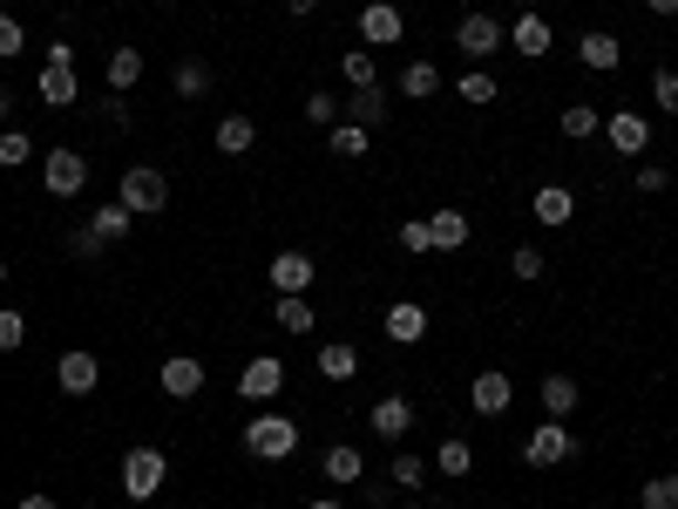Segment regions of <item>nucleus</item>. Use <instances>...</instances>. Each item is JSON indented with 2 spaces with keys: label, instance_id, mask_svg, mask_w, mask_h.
Masks as SVG:
<instances>
[{
  "label": "nucleus",
  "instance_id": "obj_1",
  "mask_svg": "<svg viewBox=\"0 0 678 509\" xmlns=\"http://www.w3.org/2000/svg\"><path fill=\"white\" fill-rule=\"evenodd\" d=\"M245 456H251V462H292V456H299V421L278 415V408L251 415V421H245Z\"/></svg>",
  "mask_w": 678,
  "mask_h": 509
},
{
  "label": "nucleus",
  "instance_id": "obj_2",
  "mask_svg": "<svg viewBox=\"0 0 678 509\" xmlns=\"http://www.w3.org/2000/svg\"><path fill=\"white\" fill-rule=\"evenodd\" d=\"M41 191H48V197H82V191H89V156L69 150V143L41 150Z\"/></svg>",
  "mask_w": 678,
  "mask_h": 509
},
{
  "label": "nucleus",
  "instance_id": "obj_3",
  "mask_svg": "<svg viewBox=\"0 0 678 509\" xmlns=\"http://www.w3.org/2000/svg\"><path fill=\"white\" fill-rule=\"evenodd\" d=\"M116 204H130L136 217H156V211H170V177H163L156 163H136V170H123Z\"/></svg>",
  "mask_w": 678,
  "mask_h": 509
},
{
  "label": "nucleus",
  "instance_id": "obj_4",
  "mask_svg": "<svg viewBox=\"0 0 678 509\" xmlns=\"http://www.w3.org/2000/svg\"><path fill=\"white\" fill-rule=\"evenodd\" d=\"M163 476H170V456H163V448L136 441L130 456H123V496H130V502H150V496L163 489Z\"/></svg>",
  "mask_w": 678,
  "mask_h": 509
},
{
  "label": "nucleus",
  "instance_id": "obj_5",
  "mask_svg": "<svg viewBox=\"0 0 678 509\" xmlns=\"http://www.w3.org/2000/svg\"><path fill=\"white\" fill-rule=\"evenodd\" d=\"M571 456H577L571 421H536V428H530V441H523V462H530V469H563Z\"/></svg>",
  "mask_w": 678,
  "mask_h": 509
},
{
  "label": "nucleus",
  "instance_id": "obj_6",
  "mask_svg": "<svg viewBox=\"0 0 678 509\" xmlns=\"http://www.w3.org/2000/svg\"><path fill=\"white\" fill-rule=\"evenodd\" d=\"M469 408H475L482 421H495V415H508V408H516V380H508L502 367H482V374L469 380Z\"/></svg>",
  "mask_w": 678,
  "mask_h": 509
},
{
  "label": "nucleus",
  "instance_id": "obj_7",
  "mask_svg": "<svg viewBox=\"0 0 678 509\" xmlns=\"http://www.w3.org/2000/svg\"><path fill=\"white\" fill-rule=\"evenodd\" d=\"M54 387H62L69 401H82V394H95V387H102V360H95L89 347H69L62 360H54Z\"/></svg>",
  "mask_w": 678,
  "mask_h": 509
},
{
  "label": "nucleus",
  "instance_id": "obj_8",
  "mask_svg": "<svg viewBox=\"0 0 678 509\" xmlns=\"http://www.w3.org/2000/svg\"><path fill=\"white\" fill-rule=\"evenodd\" d=\"M204 380H210V374H204V360H197V354H170V360L156 367V387L170 394V401H197Z\"/></svg>",
  "mask_w": 678,
  "mask_h": 509
},
{
  "label": "nucleus",
  "instance_id": "obj_9",
  "mask_svg": "<svg viewBox=\"0 0 678 509\" xmlns=\"http://www.w3.org/2000/svg\"><path fill=\"white\" fill-rule=\"evenodd\" d=\"M367 428L393 448V441H408V428H414V401L408 394H380V401L367 408Z\"/></svg>",
  "mask_w": 678,
  "mask_h": 509
},
{
  "label": "nucleus",
  "instance_id": "obj_10",
  "mask_svg": "<svg viewBox=\"0 0 678 509\" xmlns=\"http://www.w3.org/2000/svg\"><path fill=\"white\" fill-rule=\"evenodd\" d=\"M502 41H508V34H502V21H495V14H469V21L455 28V48L469 54L475 69L489 62V54H502Z\"/></svg>",
  "mask_w": 678,
  "mask_h": 509
},
{
  "label": "nucleus",
  "instance_id": "obj_11",
  "mask_svg": "<svg viewBox=\"0 0 678 509\" xmlns=\"http://www.w3.org/2000/svg\"><path fill=\"white\" fill-rule=\"evenodd\" d=\"M34 102H48V109H75V102H82L75 62H41V75H34Z\"/></svg>",
  "mask_w": 678,
  "mask_h": 509
},
{
  "label": "nucleus",
  "instance_id": "obj_12",
  "mask_svg": "<svg viewBox=\"0 0 678 509\" xmlns=\"http://www.w3.org/2000/svg\"><path fill=\"white\" fill-rule=\"evenodd\" d=\"M401 34H408V21H401L393 0H367V8H360V41H367V48H393Z\"/></svg>",
  "mask_w": 678,
  "mask_h": 509
},
{
  "label": "nucleus",
  "instance_id": "obj_13",
  "mask_svg": "<svg viewBox=\"0 0 678 509\" xmlns=\"http://www.w3.org/2000/svg\"><path fill=\"white\" fill-rule=\"evenodd\" d=\"M278 387H286V360H278V354H251L245 374H238V394H245V401H271Z\"/></svg>",
  "mask_w": 678,
  "mask_h": 509
},
{
  "label": "nucleus",
  "instance_id": "obj_14",
  "mask_svg": "<svg viewBox=\"0 0 678 509\" xmlns=\"http://www.w3.org/2000/svg\"><path fill=\"white\" fill-rule=\"evenodd\" d=\"M265 278H271V293H312V278H319V265H312L306 252H278V258L265 265Z\"/></svg>",
  "mask_w": 678,
  "mask_h": 509
},
{
  "label": "nucleus",
  "instance_id": "obj_15",
  "mask_svg": "<svg viewBox=\"0 0 678 509\" xmlns=\"http://www.w3.org/2000/svg\"><path fill=\"white\" fill-rule=\"evenodd\" d=\"M380 326H387V339H393V347H421V339H428V306H414V299H393Z\"/></svg>",
  "mask_w": 678,
  "mask_h": 509
},
{
  "label": "nucleus",
  "instance_id": "obj_16",
  "mask_svg": "<svg viewBox=\"0 0 678 509\" xmlns=\"http://www.w3.org/2000/svg\"><path fill=\"white\" fill-rule=\"evenodd\" d=\"M604 136H610L617 156H645V150H651V123L638 116V109H617V116L604 123Z\"/></svg>",
  "mask_w": 678,
  "mask_h": 509
},
{
  "label": "nucleus",
  "instance_id": "obj_17",
  "mask_svg": "<svg viewBox=\"0 0 678 509\" xmlns=\"http://www.w3.org/2000/svg\"><path fill=\"white\" fill-rule=\"evenodd\" d=\"M536 394H543V415H549V421H571V415H577V401H584L577 374H543V387H536Z\"/></svg>",
  "mask_w": 678,
  "mask_h": 509
},
{
  "label": "nucleus",
  "instance_id": "obj_18",
  "mask_svg": "<svg viewBox=\"0 0 678 509\" xmlns=\"http://www.w3.org/2000/svg\"><path fill=\"white\" fill-rule=\"evenodd\" d=\"M319 476H326V482H339V489H353V482L367 476V456H360L353 441H332L326 456H319Z\"/></svg>",
  "mask_w": 678,
  "mask_h": 509
},
{
  "label": "nucleus",
  "instance_id": "obj_19",
  "mask_svg": "<svg viewBox=\"0 0 678 509\" xmlns=\"http://www.w3.org/2000/svg\"><path fill=\"white\" fill-rule=\"evenodd\" d=\"M508 48H516L523 62H543V54L556 48V34H549V21H543V14H516V28H508Z\"/></svg>",
  "mask_w": 678,
  "mask_h": 509
},
{
  "label": "nucleus",
  "instance_id": "obj_20",
  "mask_svg": "<svg viewBox=\"0 0 678 509\" xmlns=\"http://www.w3.org/2000/svg\"><path fill=\"white\" fill-rule=\"evenodd\" d=\"M428 232H434V252H462V245L475 238V224H469V211H455V204H441V211L428 217Z\"/></svg>",
  "mask_w": 678,
  "mask_h": 509
},
{
  "label": "nucleus",
  "instance_id": "obj_21",
  "mask_svg": "<svg viewBox=\"0 0 678 509\" xmlns=\"http://www.w3.org/2000/svg\"><path fill=\"white\" fill-rule=\"evenodd\" d=\"M530 217H536V224H549V232H556V224H571V217H577V191L543 184V191L530 197Z\"/></svg>",
  "mask_w": 678,
  "mask_h": 509
},
{
  "label": "nucleus",
  "instance_id": "obj_22",
  "mask_svg": "<svg viewBox=\"0 0 678 509\" xmlns=\"http://www.w3.org/2000/svg\"><path fill=\"white\" fill-rule=\"evenodd\" d=\"M102 82L116 89V95H130V89L143 82V48H130V41H123V48H109V62H102Z\"/></svg>",
  "mask_w": 678,
  "mask_h": 509
},
{
  "label": "nucleus",
  "instance_id": "obj_23",
  "mask_svg": "<svg viewBox=\"0 0 678 509\" xmlns=\"http://www.w3.org/2000/svg\"><path fill=\"white\" fill-rule=\"evenodd\" d=\"M312 367H319L326 380H339V387H347V380H360V347H353V339H326Z\"/></svg>",
  "mask_w": 678,
  "mask_h": 509
},
{
  "label": "nucleus",
  "instance_id": "obj_24",
  "mask_svg": "<svg viewBox=\"0 0 678 509\" xmlns=\"http://www.w3.org/2000/svg\"><path fill=\"white\" fill-rule=\"evenodd\" d=\"M577 62H584V69H597V75H610L617 62H625V41L604 34V28H597V34H577Z\"/></svg>",
  "mask_w": 678,
  "mask_h": 509
},
{
  "label": "nucleus",
  "instance_id": "obj_25",
  "mask_svg": "<svg viewBox=\"0 0 678 509\" xmlns=\"http://www.w3.org/2000/svg\"><path fill=\"white\" fill-rule=\"evenodd\" d=\"M339 109H347V123H360V130H380L393 102H387V89H353V95L339 102Z\"/></svg>",
  "mask_w": 678,
  "mask_h": 509
},
{
  "label": "nucleus",
  "instance_id": "obj_26",
  "mask_svg": "<svg viewBox=\"0 0 678 509\" xmlns=\"http://www.w3.org/2000/svg\"><path fill=\"white\" fill-rule=\"evenodd\" d=\"M130 224H136V211H130V204H95V211H89V232H95L102 245L130 238Z\"/></svg>",
  "mask_w": 678,
  "mask_h": 509
},
{
  "label": "nucleus",
  "instance_id": "obj_27",
  "mask_svg": "<svg viewBox=\"0 0 678 509\" xmlns=\"http://www.w3.org/2000/svg\"><path fill=\"white\" fill-rule=\"evenodd\" d=\"M556 130L571 136V143H590V136L604 130V116H597V102H563V116H556Z\"/></svg>",
  "mask_w": 678,
  "mask_h": 509
},
{
  "label": "nucleus",
  "instance_id": "obj_28",
  "mask_svg": "<svg viewBox=\"0 0 678 509\" xmlns=\"http://www.w3.org/2000/svg\"><path fill=\"white\" fill-rule=\"evenodd\" d=\"M210 143H217L224 156H245V150L258 143V123H251V116H224V123L210 130Z\"/></svg>",
  "mask_w": 678,
  "mask_h": 509
},
{
  "label": "nucleus",
  "instance_id": "obj_29",
  "mask_svg": "<svg viewBox=\"0 0 678 509\" xmlns=\"http://www.w3.org/2000/svg\"><path fill=\"white\" fill-rule=\"evenodd\" d=\"M271 319L286 326V333H312V326H319V313H312V299H306V293H278Z\"/></svg>",
  "mask_w": 678,
  "mask_h": 509
},
{
  "label": "nucleus",
  "instance_id": "obj_30",
  "mask_svg": "<svg viewBox=\"0 0 678 509\" xmlns=\"http://www.w3.org/2000/svg\"><path fill=\"white\" fill-rule=\"evenodd\" d=\"M434 469H441V476H475V448H469L462 435H448V441L434 448Z\"/></svg>",
  "mask_w": 678,
  "mask_h": 509
},
{
  "label": "nucleus",
  "instance_id": "obj_31",
  "mask_svg": "<svg viewBox=\"0 0 678 509\" xmlns=\"http://www.w3.org/2000/svg\"><path fill=\"white\" fill-rule=\"evenodd\" d=\"M401 95H408V102L441 95V69H434V62H408V69H401Z\"/></svg>",
  "mask_w": 678,
  "mask_h": 509
},
{
  "label": "nucleus",
  "instance_id": "obj_32",
  "mask_svg": "<svg viewBox=\"0 0 678 509\" xmlns=\"http://www.w3.org/2000/svg\"><path fill=\"white\" fill-rule=\"evenodd\" d=\"M34 136L21 130V123H8V130H0V170H21V163H34Z\"/></svg>",
  "mask_w": 678,
  "mask_h": 509
},
{
  "label": "nucleus",
  "instance_id": "obj_33",
  "mask_svg": "<svg viewBox=\"0 0 678 509\" xmlns=\"http://www.w3.org/2000/svg\"><path fill=\"white\" fill-rule=\"evenodd\" d=\"M339 75H347L353 89H380V69H373V48H347V54H339Z\"/></svg>",
  "mask_w": 678,
  "mask_h": 509
},
{
  "label": "nucleus",
  "instance_id": "obj_34",
  "mask_svg": "<svg viewBox=\"0 0 678 509\" xmlns=\"http://www.w3.org/2000/svg\"><path fill=\"white\" fill-rule=\"evenodd\" d=\"M326 150H332V156H367V150H373V130H360V123H347V116H339Z\"/></svg>",
  "mask_w": 678,
  "mask_h": 509
},
{
  "label": "nucleus",
  "instance_id": "obj_35",
  "mask_svg": "<svg viewBox=\"0 0 678 509\" xmlns=\"http://www.w3.org/2000/svg\"><path fill=\"white\" fill-rule=\"evenodd\" d=\"M455 95H462V102H469V109H489V102H495V95H502V82H495V75H489V69H469V75H462V82H455Z\"/></svg>",
  "mask_w": 678,
  "mask_h": 509
},
{
  "label": "nucleus",
  "instance_id": "obj_36",
  "mask_svg": "<svg viewBox=\"0 0 678 509\" xmlns=\"http://www.w3.org/2000/svg\"><path fill=\"white\" fill-rule=\"evenodd\" d=\"M170 82H177V95H184V102H197V95H210V69L197 62V54H191V62H177V75H170Z\"/></svg>",
  "mask_w": 678,
  "mask_h": 509
},
{
  "label": "nucleus",
  "instance_id": "obj_37",
  "mask_svg": "<svg viewBox=\"0 0 678 509\" xmlns=\"http://www.w3.org/2000/svg\"><path fill=\"white\" fill-rule=\"evenodd\" d=\"M638 509H678V476H645Z\"/></svg>",
  "mask_w": 678,
  "mask_h": 509
},
{
  "label": "nucleus",
  "instance_id": "obj_38",
  "mask_svg": "<svg viewBox=\"0 0 678 509\" xmlns=\"http://www.w3.org/2000/svg\"><path fill=\"white\" fill-rule=\"evenodd\" d=\"M387 476H393V489H421V482H428V462H421V456H408V448H401Z\"/></svg>",
  "mask_w": 678,
  "mask_h": 509
},
{
  "label": "nucleus",
  "instance_id": "obj_39",
  "mask_svg": "<svg viewBox=\"0 0 678 509\" xmlns=\"http://www.w3.org/2000/svg\"><path fill=\"white\" fill-rule=\"evenodd\" d=\"M21 347H28V313L8 306V313H0V354H21Z\"/></svg>",
  "mask_w": 678,
  "mask_h": 509
},
{
  "label": "nucleus",
  "instance_id": "obj_40",
  "mask_svg": "<svg viewBox=\"0 0 678 509\" xmlns=\"http://www.w3.org/2000/svg\"><path fill=\"white\" fill-rule=\"evenodd\" d=\"M401 252H408V258H428V252H434L428 217H408V224H401Z\"/></svg>",
  "mask_w": 678,
  "mask_h": 509
},
{
  "label": "nucleus",
  "instance_id": "obj_41",
  "mask_svg": "<svg viewBox=\"0 0 678 509\" xmlns=\"http://www.w3.org/2000/svg\"><path fill=\"white\" fill-rule=\"evenodd\" d=\"M95 123H109V130H130V95H116V89H109V95L95 102Z\"/></svg>",
  "mask_w": 678,
  "mask_h": 509
},
{
  "label": "nucleus",
  "instance_id": "obj_42",
  "mask_svg": "<svg viewBox=\"0 0 678 509\" xmlns=\"http://www.w3.org/2000/svg\"><path fill=\"white\" fill-rule=\"evenodd\" d=\"M306 123H319V130H332V123H339V95H326V89H312V95H306Z\"/></svg>",
  "mask_w": 678,
  "mask_h": 509
},
{
  "label": "nucleus",
  "instance_id": "obj_43",
  "mask_svg": "<svg viewBox=\"0 0 678 509\" xmlns=\"http://www.w3.org/2000/svg\"><path fill=\"white\" fill-rule=\"evenodd\" d=\"M651 102L665 109V116H678V69H658L651 75Z\"/></svg>",
  "mask_w": 678,
  "mask_h": 509
},
{
  "label": "nucleus",
  "instance_id": "obj_44",
  "mask_svg": "<svg viewBox=\"0 0 678 509\" xmlns=\"http://www.w3.org/2000/svg\"><path fill=\"white\" fill-rule=\"evenodd\" d=\"M21 48H28V28H21L14 14H0V62H14Z\"/></svg>",
  "mask_w": 678,
  "mask_h": 509
},
{
  "label": "nucleus",
  "instance_id": "obj_45",
  "mask_svg": "<svg viewBox=\"0 0 678 509\" xmlns=\"http://www.w3.org/2000/svg\"><path fill=\"white\" fill-rule=\"evenodd\" d=\"M508 272H516V278H543V252L536 245H516V252H508Z\"/></svg>",
  "mask_w": 678,
  "mask_h": 509
},
{
  "label": "nucleus",
  "instance_id": "obj_46",
  "mask_svg": "<svg viewBox=\"0 0 678 509\" xmlns=\"http://www.w3.org/2000/svg\"><path fill=\"white\" fill-rule=\"evenodd\" d=\"M69 252H75V258H102L109 245H102V238L89 232V224H75V232H69Z\"/></svg>",
  "mask_w": 678,
  "mask_h": 509
},
{
  "label": "nucleus",
  "instance_id": "obj_47",
  "mask_svg": "<svg viewBox=\"0 0 678 509\" xmlns=\"http://www.w3.org/2000/svg\"><path fill=\"white\" fill-rule=\"evenodd\" d=\"M665 184H671V170H665V163H638V191H645V197L665 191Z\"/></svg>",
  "mask_w": 678,
  "mask_h": 509
},
{
  "label": "nucleus",
  "instance_id": "obj_48",
  "mask_svg": "<svg viewBox=\"0 0 678 509\" xmlns=\"http://www.w3.org/2000/svg\"><path fill=\"white\" fill-rule=\"evenodd\" d=\"M360 502H367V509H393V489H387V482H367V476H360Z\"/></svg>",
  "mask_w": 678,
  "mask_h": 509
},
{
  "label": "nucleus",
  "instance_id": "obj_49",
  "mask_svg": "<svg viewBox=\"0 0 678 509\" xmlns=\"http://www.w3.org/2000/svg\"><path fill=\"white\" fill-rule=\"evenodd\" d=\"M14 509H54V496H48V489H28V496H21Z\"/></svg>",
  "mask_w": 678,
  "mask_h": 509
},
{
  "label": "nucleus",
  "instance_id": "obj_50",
  "mask_svg": "<svg viewBox=\"0 0 678 509\" xmlns=\"http://www.w3.org/2000/svg\"><path fill=\"white\" fill-rule=\"evenodd\" d=\"M8 123H14V89L0 82V130H8Z\"/></svg>",
  "mask_w": 678,
  "mask_h": 509
},
{
  "label": "nucleus",
  "instance_id": "obj_51",
  "mask_svg": "<svg viewBox=\"0 0 678 509\" xmlns=\"http://www.w3.org/2000/svg\"><path fill=\"white\" fill-rule=\"evenodd\" d=\"M645 8H651L658 21H678V0H645Z\"/></svg>",
  "mask_w": 678,
  "mask_h": 509
},
{
  "label": "nucleus",
  "instance_id": "obj_52",
  "mask_svg": "<svg viewBox=\"0 0 678 509\" xmlns=\"http://www.w3.org/2000/svg\"><path fill=\"white\" fill-rule=\"evenodd\" d=\"M286 14H299V21H306V14H319V0H286Z\"/></svg>",
  "mask_w": 678,
  "mask_h": 509
},
{
  "label": "nucleus",
  "instance_id": "obj_53",
  "mask_svg": "<svg viewBox=\"0 0 678 509\" xmlns=\"http://www.w3.org/2000/svg\"><path fill=\"white\" fill-rule=\"evenodd\" d=\"M306 509H347V502H332V496H319V502H306Z\"/></svg>",
  "mask_w": 678,
  "mask_h": 509
},
{
  "label": "nucleus",
  "instance_id": "obj_54",
  "mask_svg": "<svg viewBox=\"0 0 678 509\" xmlns=\"http://www.w3.org/2000/svg\"><path fill=\"white\" fill-rule=\"evenodd\" d=\"M414 509H448V502H434V496H421V502H414Z\"/></svg>",
  "mask_w": 678,
  "mask_h": 509
},
{
  "label": "nucleus",
  "instance_id": "obj_55",
  "mask_svg": "<svg viewBox=\"0 0 678 509\" xmlns=\"http://www.w3.org/2000/svg\"><path fill=\"white\" fill-rule=\"evenodd\" d=\"M0 286H8V252H0Z\"/></svg>",
  "mask_w": 678,
  "mask_h": 509
},
{
  "label": "nucleus",
  "instance_id": "obj_56",
  "mask_svg": "<svg viewBox=\"0 0 678 509\" xmlns=\"http://www.w3.org/2000/svg\"><path fill=\"white\" fill-rule=\"evenodd\" d=\"M516 8H523V14H536V0H516Z\"/></svg>",
  "mask_w": 678,
  "mask_h": 509
},
{
  "label": "nucleus",
  "instance_id": "obj_57",
  "mask_svg": "<svg viewBox=\"0 0 678 509\" xmlns=\"http://www.w3.org/2000/svg\"><path fill=\"white\" fill-rule=\"evenodd\" d=\"M258 509H265V502H258Z\"/></svg>",
  "mask_w": 678,
  "mask_h": 509
}]
</instances>
